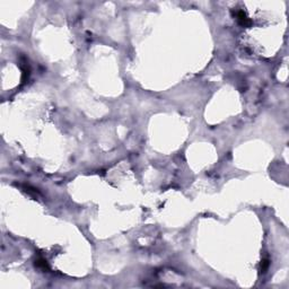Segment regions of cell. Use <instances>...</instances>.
Masks as SVG:
<instances>
[{"label":"cell","mask_w":289,"mask_h":289,"mask_svg":"<svg viewBox=\"0 0 289 289\" xmlns=\"http://www.w3.org/2000/svg\"><path fill=\"white\" fill-rule=\"evenodd\" d=\"M268 267H269V261H268V260H264V261L262 262V271L264 272V271L267 270Z\"/></svg>","instance_id":"3"},{"label":"cell","mask_w":289,"mask_h":289,"mask_svg":"<svg viewBox=\"0 0 289 289\" xmlns=\"http://www.w3.org/2000/svg\"><path fill=\"white\" fill-rule=\"evenodd\" d=\"M35 265H36L38 268H40V269H42V270H49V265H47V261L42 258L36 259V261H35Z\"/></svg>","instance_id":"2"},{"label":"cell","mask_w":289,"mask_h":289,"mask_svg":"<svg viewBox=\"0 0 289 289\" xmlns=\"http://www.w3.org/2000/svg\"><path fill=\"white\" fill-rule=\"evenodd\" d=\"M235 16H236L237 22H238V24L241 26H243V27H246V26L251 25V20H250V18L247 17V16H246V14L244 13L243 10H238V11H236Z\"/></svg>","instance_id":"1"}]
</instances>
